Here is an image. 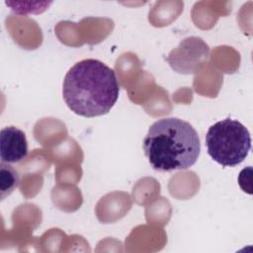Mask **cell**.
<instances>
[{"instance_id":"obj_5","label":"cell","mask_w":253,"mask_h":253,"mask_svg":"<svg viewBox=\"0 0 253 253\" xmlns=\"http://www.w3.org/2000/svg\"><path fill=\"white\" fill-rule=\"evenodd\" d=\"M19 185L18 172L9 165L3 162L0 163V190L1 199L3 200L6 196L10 195L13 190Z\"/></svg>"},{"instance_id":"obj_3","label":"cell","mask_w":253,"mask_h":253,"mask_svg":"<svg viewBox=\"0 0 253 253\" xmlns=\"http://www.w3.org/2000/svg\"><path fill=\"white\" fill-rule=\"evenodd\" d=\"M209 155L224 167L240 164L251 149V136L244 125L230 118L210 126L206 134Z\"/></svg>"},{"instance_id":"obj_4","label":"cell","mask_w":253,"mask_h":253,"mask_svg":"<svg viewBox=\"0 0 253 253\" xmlns=\"http://www.w3.org/2000/svg\"><path fill=\"white\" fill-rule=\"evenodd\" d=\"M28 141L23 130L5 126L0 133V158L3 163H18L28 155Z\"/></svg>"},{"instance_id":"obj_2","label":"cell","mask_w":253,"mask_h":253,"mask_svg":"<svg viewBox=\"0 0 253 253\" xmlns=\"http://www.w3.org/2000/svg\"><path fill=\"white\" fill-rule=\"evenodd\" d=\"M142 148L154 170L170 172L193 166L199 158L201 143L190 123L178 118H164L149 126Z\"/></svg>"},{"instance_id":"obj_1","label":"cell","mask_w":253,"mask_h":253,"mask_svg":"<svg viewBox=\"0 0 253 253\" xmlns=\"http://www.w3.org/2000/svg\"><path fill=\"white\" fill-rule=\"evenodd\" d=\"M119 94L120 84L115 71L97 59L76 62L63 80L64 102L74 114L85 118L109 113Z\"/></svg>"}]
</instances>
